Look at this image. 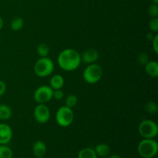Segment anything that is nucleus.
I'll use <instances>...</instances> for the list:
<instances>
[{
	"instance_id": "nucleus-1",
	"label": "nucleus",
	"mask_w": 158,
	"mask_h": 158,
	"mask_svg": "<svg viewBox=\"0 0 158 158\" xmlns=\"http://www.w3.org/2000/svg\"><path fill=\"white\" fill-rule=\"evenodd\" d=\"M80 54L76 49L68 48L59 54L57 63L62 69L67 72L73 71L80 66L81 63Z\"/></svg>"
},
{
	"instance_id": "nucleus-2",
	"label": "nucleus",
	"mask_w": 158,
	"mask_h": 158,
	"mask_svg": "<svg viewBox=\"0 0 158 158\" xmlns=\"http://www.w3.org/2000/svg\"><path fill=\"white\" fill-rule=\"evenodd\" d=\"M137 152L143 158H153L158 152V143L154 139H143L137 146Z\"/></svg>"
},
{
	"instance_id": "nucleus-3",
	"label": "nucleus",
	"mask_w": 158,
	"mask_h": 158,
	"mask_svg": "<svg viewBox=\"0 0 158 158\" xmlns=\"http://www.w3.org/2000/svg\"><path fill=\"white\" fill-rule=\"evenodd\" d=\"M54 70V63L49 57H41L39 59L34 66V73L39 77H47L52 74Z\"/></svg>"
},
{
	"instance_id": "nucleus-4",
	"label": "nucleus",
	"mask_w": 158,
	"mask_h": 158,
	"mask_svg": "<svg viewBox=\"0 0 158 158\" xmlns=\"http://www.w3.org/2000/svg\"><path fill=\"white\" fill-rule=\"evenodd\" d=\"M103 76V69L97 63H91L86 67L83 73V79L86 83L94 84L100 80Z\"/></svg>"
},
{
	"instance_id": "nucleus-5",
	"label": "nucleus",
	"mask_w": 158,
	"mask_h": 158,
	"mask_svg": "<svg viewBox=\"0 0 158 158\" xmlns=\"http://www.w3.org/2000/svg\"><path fill=\"white\" fill-rule=\"evenodd\" d=\"M138 132L144 139H154L158 134V126L153 120H144L139 125Z\"/></svg>"
},
{
	"instance_id": "nucleus-6",
	"label": "nucleus",
	"mask_w": 158,
	"mask_h": 158,
	"mask_svg": "<svg viewBox=\"0 0 158 158\" xmlns=\"http://www.w3.org/2000/svg\"><path fill=\"white\" fill-rule=\"evenodd\" d=\"M74 119L73 111L71 108L66 106L59 108L56 114V121L59 126L67 127L73 123Z\"/></svg>"
},
{
	"instance_id": "nucleus-7",
	"label": "nucleus",
	"mask_w": 158,
	"mask_h": 158,
	"mask_svg": "<svg viewBox=\"0 0 158 158\" xmlns=\"http://www.w3.org/2000/svg\"><path fill=\"white\" fill-rule=\"evenodd\" d=\"M53 89L49 86L43 85L40 86L34 92L33 97L38 103H46L52 98Z\"/></svg>"
},
{
	"instance_id": "nucleus-8",
	"label": "nucleus",
	"mask_w": 158,
	"mask_h": 158,
	"mask_svg": "<svg viewBox=\"0 0 158 158\" xmlns=\"http://www.w3.org/2000/svg\"><path fill=\"white\" fill-rule=\"evenodd\" d=\"M33 116L37 123H46L50 118V110L45 103H39L33 110Z\"/></svg>"
},
{
	"instance_id": "nucleus-9",
	"label": "nucleus",
	"mask_w": 158,
	"mask_h": 158,
	"mask_svg": "<svg viewBox=\"0 0 158 158\" xmlns=\"http://www.w3.org/2000/svg\"><path fill=\"white\" fill-rule=\"evenodd\" d=\"M12 128L7 123H0V145L7 144L11 141L12 138Z\"/></svg>"
},
{
	"instance_id": "nucleus-10",
	"label": "nucleus",
	"mask_w": 158,
	"mask_h": 158,
	"mask_svg": "<svg viewBox=\"0 0 158 158\" xmlns=\"http://www.w3.org/2000/svg\"><path fill=\"white\" fill-rule=\"evenodd\" d=\"M80 56H81V61L87 64H91V63H94L98 60L99 52L97 49H89L84 51L83 54L80 55Z\"/></svg>"
},
{
	"instance_id": "nucleus-11",
	"label": "nucleus",
	"mask_w": 158,
	"mask_h": 158,
	"mask_svg": "<svg viewBox=\"0 0 158 158\" xmlns=\"http://www.w3.org/2000/svg\"><path fill=\"white\" fill-rule=\"evenodd\" d=\"M47 151L46 143L42 140H37L32 146V153L37 158H42L45 156Z\"/></svg>"
},
{
	"instance_id": "nucleus-12",
	"label": "nucleus",
	"mask_w": 158,
	"mask_h": 158,
	"mask_svg": "<svg viewBox=\"0 0 158 158\" xmlns=\"http://www.w3.org/2000/svg\"><path fill=\"white\" fill-rule=\"evenodd\" d=\"M49 85H50L49 86L53 90L62 89L63 85H64V78L61 75H60V74H56L50 79Z\"/></svg>"
},
{
	"instance_id": "nucleus-13",
	"label": "nucleus",
	"mask_w": 158,
	"mask_h": 158,
	"mask_svg": "<svg viewBox=\"0 0 158 158\" xmlns=\"http://www.w3.org/2000/svg\"><path fill=\"white\" fill-rule=\"evenodd\" d=\"M147 74L153 78L158 77V63L156 61H149L145 65Z\"/></svg>"
},
{
	"instance_id": "nucleus-14",
	"label": "nucleus",
	"mask_w": 158,
	"mask_h": 158,
	"mask_svg": "<svg viewBox=\"0 0 158 158\" xmlns=\"http://www.w3.org/2000/svg\"><path fill=\"white\" fill-rule=\"evenodd\" d=\"M94 151H95L97 155L99 157H106L110 153V148L106 143H99L96 146Z\"/></svg>"
},
{
	"instance_id": "nucleus-15",
	"label": "nucleus",
	"mask_w": 158,
	"mask_h": 158,
	"mask_svg": "<svg viewBox=\"0 0 158 158\" xmlns=\"http://www.w3.org/2000/svg\"><path fill=\"white\" fill-rule=\"evenodd\" d=\"M78 158H98L94 149L85 148L80 150L78 153Z\"/></svg>"
},
{
	"instance_id": "nucleus-16",
	"label": "nucleus",
	"mask_w": 158,
	"mask_h": 158,
	"mask_svg": "<svg viewBox=\"0 0 158 158\" xmlns=\"http://www.w3.org/2000/svg\"><path fill=\"white\" fill-rule=\"evenodd\" d=\"M12 109L6 104L0 103V120H9L12 117Z\"/></svg>"
},
{
	"instance_id": "nucleus-17",
	"label": "nucleus",
	"mask_w": 158,
	"mask_h": 158,
	"mask_svg": "<svg viewBox=\"0 0 158 158\" xmlns=\"http://www.w3.org/2000/svg\"><path fill=\"white\" fill-rule=\"evenodd\" d=\"M23 26H24V20L23 19V18L19 16L15 17L14 19H12L10 23L11 29L13 31L21 30L23 29Z\"/></svg>"
},
{
	"instance_id": "nucleus-18",
	"label": "nucleus",
	"mask_w": 158,
	"mask_h": 158,
	"mask_svg": "<svg viewBox=\"0 0 158 158\" xmlns=\"http://www.w3.org/2000/svg\"><path fill=\"white\" fill-rule=\"evenodd\" d=\"M13 152L12 149L6 144L0 145V158H12Z\"/></svg>"
},
{
	"instance_id": "nucleus-19",
	"label": "nucleus",
	"mask_w": 158,
	"mask_h": 158,
	"mask_svg": "<svg viewBox=\"0 0 158 158\" xmlns=\"http://www.w3.org/2000/svg\"><path fill=\"white\" fill-rule=\"evenodd\" d=\"M37 53L40 57H47L49 53V48L45 43H41L37 46Z\"/></svg>"
},
{
	"instance_id": "nucleus-20",
	"label": "nucleus",
	"mask_w": 158,
	"mask_h": 158,
	"mask_svg": "<svg viewBox=\"0 0 158 158\" xmlns=\"http://www.w3.org/2000/svg\"><path fill=\"white\" fill-rule=\"evenodd\" d=\"M77 101H78V98L75 94H69L66 97V100H65V103H66L65 106L72 109L77 105Z\"/></svg>"
},
{
	"instance_id": "nucleus-21",
	"label": "nucleus",
	"mask_w": 158,
	"mask_h": 158,
	"mask_svg": "<svg viewBox=\"0 0 158 158\" xmlns=\"http://www.w3.org/2000/svg\"><path fill=\"white\" fill-rule=\"evenodd\" d=\"M145 109L149 114H156L158 111L157 104L155 102L149 101L145 105Z\"/></svg>"
},
{
	"instance_id": "nucleus-22",
	"label": "nucleus",
	"mask_w": 158,
	"mask_h": 158,
	"mask_svg": "<svg viewBox=\"0 0 158 158\" xmlns=\"http://www.w3.org/2000/svg\"><path fill=\"white\" fill-rule=\"evenodd\" d=\"M148 15L151 17V18H157L158 16V6L157 4H154L153 3L152 5L149 6L148 8Z\"/></svg>"
},
{
	"instance_id": "nucleus-23",
	"label": "nucleus",
	"mask_w": 158,
	"mask_h": 158,
	"mask_svg": "<svg viewBox=\"0 0 158 158\" xmlns=\"http://www.w3.org/2000/svg\"><path fill=\"white\" fill-rule=\"evenodd\" d=\"M149 28L152 32H158V18H152L149 22Z\"/></svg>"
},
{
	"instance_id": "nucleus-24",
	"label": "nucleus",
	"mask_w": 158,
	"mask_h": 158,
	"mask_svg": "<svg viewBox=\"0 0 158 158\" xmlns=\"http://www.w3.org/2000/svg\"><path fill=\"white\" fill-rule=\"evenodd\" d=\"M64 97V93L60 89H55L53 90V96H52V98H54L56 100H61Z\"/></svg>"
},
{
	"instance_id": "nucleus-25",
	"label": "nucleus",
	"mask_w": 158,
	"mask_h": 158,
	"mask_svg": "<svg viewBox=\"0 0 158 158\" xmlns=\"http://www.w3.org/2000/svg\"><path fill=\"white\" fill-rule=\"evenodd\" d=\"M138 61L140 64L146 65L149 62V56L147 53H141L138 56Z\"/></svg>"
},
{
	"instance_id": "nucleus-26",
	"label": "nucleus",
	"mask_w": 158,
	"mask_h": 158,
	"mask_svg": "<svg viewBox=\"0 0 158 158\" xmlns=\"http://www.w3.org/2000/svg\"><path fill=\"white\" fill-rule=\"evenodd\" d=\"M152 47L155 53H158V35H154V38L152 39Z\"/></svg>"
},
{
	"instance_id": "nucleus-27",
	"label": "nucleus",
	"mask_w": 158,
	"mask_h": 158,
	"mask_svg": "<svg viewBox=\"0 0 158 158\" xmlns=\"http://www.w3.org/2000/svg\"><path fill=\"white\" fill-rule=\"evenodd\" d=\"M6 90V84L4 81L0 80V97L4 95Z\"/></svg>"
},
{
	"instance_id": "nucleus-28",
	"label": "nucleus",
	"mask_w": 158,
	"mask_h": 158,
	"mask_svg": "<svg viewBox=\"0 0 158 158\" xmlns=\"http://www.w3.org/2000/svg\"><path fill=\"white\" fill-rule=\"evenodd\" d=\"M154 34H153V32H150V33H148V38L150 40H152V39L154 38Z\"/></svg>"
},
{
	"instance_id": "nucleus-29",
	"label": "nucleus",
	"mask_w": 158,
	"mask_h": 158,
	"mask_svg": "<svg viewBox=\"0 0 158 158\" xmlns=\"http://www.w3.org/2000/svg\"><path fill=\"white\" fill-rule=\"evenodd\" d=\"M3 24H4V23H3V19H2V17L0 16V30H1V29H2Z\"/></svg>"
},
{
	"instance_id": "nucleus-30",
	"label": "nucleus",
	"mask_w": 158,
	"mask_h": 158,
	"mask_svg": "<svg viewBox=\"0 0 158 158\" xmlns=\"http://www.w3.org/2000/svg\"><path fill=\"white\" fill-rule=\"evenodd\" d=\"M108 158H121V157L119 155H112V156H110Z\"/></svg>"
},
{
	"instance_id": "nucleus-31",
	"label": "nucleus",
	"mask_w": 158,
	"mask_h": 158,
	"mask_svg": "<svg viewBox=\"0 0 158 158\" xmlns=\"http://www.w3.org/2000/svg\"><path fill=\"white\" fill-rule=\"evenodd\" d=\"M152 1L153 3H154V4H158V0H151Z\"/></svg>"
}]
</instances>
